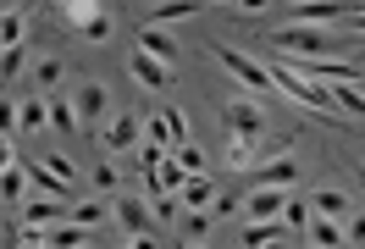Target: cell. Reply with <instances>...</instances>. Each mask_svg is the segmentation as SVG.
I'll return each mask as SVG.
<instances>
[{
    "label": "cell",
    "instance_id": "obj_33",
    "mask_svg": "<svg viewBox=\"0 0 365 249\" xmlns=\"http://www.w3.org/2000/svg\"><path fill=\"white\" fill-rule=\"evenodd\" d=\"M61 11H67V17H72V23H78V28H83V23H89V17H100V0H67Z\"/></svg>",
    "mask_w": 365,
    "mask_h": 249
},
{
    "label": "cell",
    "instance_id": "obj_27",
    "mask_svg": "<svg viewBox=\"0 0 365 249\" xmlns=\"http://www.w3.org/2000/svg\"><path fill=\"white\" fill-rule=\"evenodd\" d=\"M172 161H178L182 172H205V156H200V144H188V138H182V144H172Z\"/></svg>",
    "mask_w": 365,
    "mask_h": 249
},
{
    "label": "cell",
    "instance_id": "obj_45",
    "mask_svg": "<svg viewBox=\"0 0 365 249\" xmlns=\"http://www.w3.org/2000/svg\"><path fill=\"white\" fill-rule=\"evenodd\" d=\"M150 6H155V0H150Z\"/></svg>",
    "mask_w": 365,
    "mask_h": 249
},
{
    "label": "cell",
    "instance_id": "obj_24",
    "mask_svg": "<svg viewBox=\"0 0 365 249\" xmlns=\"http://www.w3.org/2000/svg\"><path fill=\"white\" fill-rule=\"evenodd\" d=\"M28 72V45H6L0 56V83H11V78H23Z\"/></svg>",
    "mask_w": 365,
    "mask_h": 249
},
{
    "label": "cell",
    "instance_id": "obj_26",
    "mask_svg": "<svg viewBox=\"0 0 365 249\" xmlns=\"http://www.w3.org/2000/svg\"><path fill=\"white\" fill-rule=\"evenodd\" d=\"M61 72H67V67H61V61H56V56H45V61H34V83H39V89H56V83H61Z\"/></svg>",
    "mask_w": 365,
    "mask_h": 249
},
{
    "label": "cell",
    "instance_id": "obj_18",
    "mask_svg": "<svg viewBox=\"0 0 365 249\" xmlns=\"http://www.w3.org/2000/svg\"><path fill=\"white\" fill-rule=\"evenodd\" d=\"M222 156H227L232 172H250L255 166V138L250 133H227V150H222Z\"/></svg>",
    "mask_w": 365,
    "mask_h": 249
},
{
    "label": "cell",
    "instance_id": "obj_30",
    "mask_svg": "<svg viewBox=\"0 0 365 249\" xmlns=\"http://www.w3.org/2000/svg\"><path fill=\"white\" fill-rule=\"evenodd\" d=\"M45 166H50V178H61V188H67V194L78 188V172H72L67 156H45Z\"/></svg>",
    "mask_w": 365,
    "mask_h": 249
},
{
    "label": "cell",
    "instance_id": "obj_41",
    "mask_svg": "<svg viewBox=\"0 0 365 249\" xmlns=\"http://www.w3.org/2000/svg\"><path fill=\"white\" fill-rule=\"evenodd\" d=\"M0 166H17V150H11V133H0Z\"/></svg>",
    "mask_w": 365,
    "mask_h": 249
},
{
    "label": "cell",
    "instance_id": "obj_15",
    "mask_svg": "<svg viewBox=\"0 0 365 249\" xmlns=\"http://www.w3.org/2000/svg\"><path fill=\"white\" fill-rule=\"evenodd\" d=\"M45 100H50V122H56V133L72 138L78 128H83V122H78V111H72V94H56V89H50Z\"/></svg>",
    "mask_w": 365,
    "mask_h": 249
},
{
    "label": "cell",
    "instance_id": "obj_1",
    "mask_svg": "<svg viewBox=\"0 0 365 249\" xmlns=\"http://www.w3.org/2000/svg\"><path fill=\"white\" fill-rule=\"evenodd\" d=\"M272 45L288 50L294 61H304V56H338L332 34H321V28H310V23H282V28L272 34Z\"/></svg>",
    "mask_w": 365,
    "mask_h": 249
},
{
    "label": "cell",
    "instance_id": "obj_13",
    "mask_svg": "<svg viewBox=\"0 0 365 249\" xmlns=\"http://www.w3.org/2000/svg\"><path fill=\"white\" fill-rule=\"evenodd\" d=\"M72 210H67V200L61 194H45V200H34V205H23V222H34V227H45V222H67Z\"/></svg>",
    "mask_w": 365,
    "mask_h": 249
},
{
    "label": "cell",
    "instance_id": "obj_28",
    "mask_svg": "<svg viewBox=\"0 0 365 249\" xmlns=\"http://www.w3.org/2000/svg\"><path fill=\"white\" fill-rule=\"evenodd\" d=\"M150 210H155L160 222H178V194L172 188H150Z\"/></svg>",
    "mask_w": 365,
    "mask_h": 249
},
{
    "label": "cell",
    "instance_id": "obj_37",
    "mask_svg": "<svg viewBox=\"0 0 365 249\" xmlns=\"http://www.w3.org/2000/svg\"><path fill=\"white\" fill-rule=\"evenodd\" d=\"M182 233H188V238H205V233H210V216H205V210H188V216H182Z\"/></svg>",
    "mask_w": 365,
    "mask_h": 249
},
{
    "label": "cell",
    "instance_id": "obj_29",
    "mask_svg": "<svg viewBox=\"0 0 365 249\" xmlns=\"http://www.w3.org/2000/svg\"><path fill=\"white\" fill-rule=\"evenodd\" d=\"M106 216H111V210H106V205H100V200H83V205H72V216H67V222L100 227V222H106Z\"/></svg>",
    "mask_w": 365,
    "mask_h": 249
},
{
    "label": "cell",
    "instance_id": "obj_36",
    "mask_svg": "<svg viewBox=\"0 0 365 249\" xmlns=\"http://www.w3.org/2000/svg\"><path fill=\"white\" fill-rule=\"evenodd\" d=\"M144 138H150V144H172V133H166V116H144Z\"/></svg>",
    "mask_w": 365,
    "mask_h": 249
},
{
    "label": "cell",
    "instance_id": "obj_20",
    "mask_svg": "<svg viewBox=\"0 0 365 249\" xmlns=\"http://www.w3.org/2000/svg\"><path fill=\"white\" fill-rule=\"evenodd\" d=\"M28 166H0V205H23Z\"/></svg>",
    "mask_w": 365,
    "mask_h": 249
},
{
    "label": "cell",
    "instance_id": "obj_14",
    "mask_svg": "<svg viewBox=\"0 0 365 249\" xmlns=\"http://www.w3.org/2000/svg\"><path fill=\"white\" fill-rule=\"evenodd\" d=\"M178 194H182V205H188V210H205V205L216 200V183H210L205 172H188V178H182V188H178Z\"/></svg>",
    "mask_w": 365,
    "mask_h": 249
},
{
    "label": "cell",
    "instance_id": "obj_3",
    "mask_svg": "<svg viewBox=\"0 0 365 249\" xmlns=\"http://www.w3.org/2000/svg\"><path fill=\"white\" fill-rule=\"evenodd\" d=\"M282 205H288V188H282V183H255L250 200L238 205V216H244V222H272V216H282Z\"/></svg>",
    "mask_w": 365,
    "mask_h": 249
},
{
    "label": "cell",
    "instance_id": "obj_9",
    "mask_svg": "<svg viewBox=\"0 0 365 249\" xmlns=\"http://www.w3.org/2000/svg\"><path fill=\"white\" fill-rule=\"evenodd\" d=\"M250 178L255 183H299V161L294 156H272V161H260V166H250Z\"/></svg>",
    "mask_w": 365,
    "mask_h": 249
},
{
    "label": "cell",
    "instance_id": "obj_39",
    "mask_svg": "<svg viewBox=\"0 0 365 249\" xmlns=\"http://www.w3.org/2000/svg\"><path fill=\"white\" fill-rule=\"evenodd\" d=\"M0 133H17V100L0 94Z\"/></svg>",
    "mask_w": 365,
    "mask_h": 249
},
{
    "label": "cell",
    "instance_id": "obj_7",
    "mask_svg": "<svg viewBox=\"0 0 365 249\" xmlns=\"http://www.w3.org/2000/svg\"><path fill=\"white\" fill-rule=\"evenodd\" d=\"M111 216L128 227V238H133V244H150V227H155V222H150V216H155L150 205H138L133 194H122V200L111 205Z\"/></svg>",
    "mask_w": 365,
    "mask_h": 249
},
{
    "label": "cell",
    "instance_id": "obj_38",
    "mask_svg": "<svg viewBox=\"0 0 365 249\" xmlns=\"http://www.w3.org/2000/svg\"><path fill=\"white\" fill-rule=\"evenodd\" d=\"M94 188H122V172H116L111 161H100V166H94Z\"/></svg>",
    "mask_w": 365,
    "mask_h": 249
},
{
    "label": "cell",
    "instance_id": "obj_31",
    "mask_svg": "<svg viewBox=\"0 0 365 249\" xmlns=\"http://www.w3.org/2000/svg\"><path fill=\"white\" fill-rule=\"evenodd\" d=\"M304 222H310V205L288 194V205H282V227H299V233H304Z\"/></svg>",
    "mask_w": 365,
    "mask_h": 249
},
{
    "label": "cell",
    "instance_id": "obj_10",
    "mask_svg": "<svg viewBox=\"0 0 365 249\" xmlns=\"http://www.w3.org/2000/svg\"><path fill=\"white\" fill-rule=\"evenodd\" d=\"M304 244L338 249V244H343V222H332V216H316V210H310V222H304Z\"/></svg>",
    "mask_w": 365,
    "mask_h": 249
},
{
    "label": "cell",
    "instance_id": "obj_17",
    "mask_svg": "<svg viewBox=\"0 0 365 249\" xmlns=\"http://www.w3.org/2000/svg\"><path fill=\"white\" fill-rule=\"evenodd\" d=\"M288 238V227H282V216H272V222H250L244 227V244L260 249V244H282Z\"/></svg>",
    "mask_w": 365,
    "mask_h": 249
},
{
    "label": "cell",
    "instance_id": "obj_40",
    "mask_svg": "<svg viewBox=\"0 0 365 249\" xmlns=\"http://www.w3.org/2000/svg\"><path fill=\"white\" fill-rule=\"evenodd\" d=\"M232 11H238V17H260V11H266V6H272V0H227Z\"/></svg>",
    "mask_w": 365,
    "mask_h": 249
},
{
    "label": "cell",
    "instance_id": "obj_16",
    "mask_svg": "<svg viewBox=\"0 0 365 249\" xmlns=\"http://www.w3.org/2000/svg\"><path fill=\"white\" fill-rule=\"evenodd\" d=\"M310 210H316V216H332V222H343L354 205H349V194H343V188H316V205H310Z\"/></svg>",
    "mask_w": 365,
    "mask_h": 249
},
{
    "label": "cell",
    "instance_id": "obj_6",
    "mask_svg": "<svg viewBox=\"0 0 365 249\" xmlns=\"http://www.w3.org/2000/svg\"><path fill=\"white\" fill-rule=\"evenodd\" d=\"M72 111H78L83 128L106 122V116H111V89H106V83H78V89H72Z\"/></svg>",
    "mask_w": 365,
    "mask_h": 249
},
{
    "label": "cell",
    "instance_id": "obj_19",
    "mask_svg": "<svg viewBox=\"0 0 365 249\" xmlns=\"http://www.w3.org/2000/svg\"><path fill=\"white\" fill-rule=\"evenodd\" d=\"M332 106L343 116H365V83H332Z\"/></svg>",
    "mask_w": 365,
    "mask_h": 249
},
{
    "label": "cell",
    "instance_id": "obj_12",
    "mask_svg": "<svg viewBox=\"0 0 365 249\" xmlns=\"http://www.w3.org/2000/svg\"><path fill=\"white\" fill-rule=\"evenodd\" d=\"M138 50H150V56H160L166 67H178V61H182V50L172 45V39H166V34H160L155 23H144V28H138Z\"/></svg>",
    "mask_w": 365,
    "mask_h": 249
},
{
    "label": "cell",
    "instance_id": "obj_25",
    "mask_svg": "<svg viewBox=\"0 0 365 249\" xmlns=\"http://www.w3.org/2000/svg\"><path fill=\"white\" fill-rule=\"evenodd\" d=\"M28 183H34V188H45V194H61V200H67L61 178H50V166H45V161H28Z\"/></svg>",
    "mask_w": 365,
    "mask_h": 249
},
{
    "label": "cell",
    "instance_id": "obj_21",
    "mask_svg": "<svg viewBox=\"0 0 365 249\" xmlns=\"http://www.w3.org/2000/svg\"><path fill=\"white\" fill-rule=\"evenodd\" d=\"M45 238H50V244H61V249H83V244H94V233H89L83 222H78V227H56V222H50V227H45Z\"/></svg>",
    "mask_w": 365,
    "mask_h": 249
},
{
    "label": "cell",
    "instance_id": "obj_32",
    "mask_svg": "<svg viewBox=\"0 0 365 249\" xmlns=\"http://www.w3.org/2000/svg\"><path fill=\"white\" fill-rule=\"evenodd\" d=\"M160 116H166V133H172V144H182V138H188V116H182L178 106H160Z\"/></svg>",
    "mask_w": 365,
    "mask_h": 249
},
{
    "label": "cell",
    "instance_id": "obj_35",
    "mask_svg": "<svg viewBox=\"0 0 365 249\" xmlns=\"http://www.w3.org/2000/svg\"><path fill=\"white\" fill-rule=\"evenodd\" d=\"M83 39L106 45V39H111V17H106V11H100V17H89V23H83Z\"/></svg>",
    "mask_w": 365,
    "mask_h": 249
},
{
    "label": "cell",
    "instance_id": "obj_43",
    "mask_svg": "<svg viewBox=\"0 0 365 249\" xmlns=\"http://www.w3.org/2000/svg\"><path fill=\"white\" fill-rule=\"evenodd\" d=\"M360 188H365V166H360Z\"/></svg>",
    "mask_w": 365,
    "mask_h": 249
},
{
    "label": "cell",
    "instance_id": "obj_22",
    "mask_svg": "<svg viewBox=\"0 0 365 249\" xmlns=\"http://www.w3.org/2000/svg\"><path fill=\"white\" fill-rule=\"evenodd\" d=\"M194 11H200V0H155V11L144 23H178V17H194Z\"/></svg>",
    "mask_w": 365,
    "mask_h": 249
},
{
    "label": "cell",
    "instance_id": "obj_4",
    "mask_svg": "<svg viewBox=\"0 0 365 249\" xmlns=\"http://www.w3.org/2000/svg\"><path fill=\"white\" fill-rule=\"evenodd\" d=\"M222 128H227V133H250V138H260V133H272V116L260 111L255 100H227V106H222Z\"/></svg>",
    "mask_w": 365,
    "mask_h": 249
},
{
    "label": "cell",
    "instance_id": "obj_11",
    "mask_svg": "<svg viewBox=\"0 0 365 249\" xmlns=\"http://www.w3.org/2000/svg\"><path fill=\"white\" fill-rule=\"evenodd\" d=\"M45 122H50V100L45 94H28L17 106V133H45Z\"/></svg>",
    "mask_w": 365,
    "mask_h": 249
},
{
    "label": "cell",
    "instance_id": "obj_8",
    "mask_svg": "<svg viewBox=\"0 0 365 249\" xmlns=\"http://www.w3.org/2000/svg\"><path fill=\"white\" fill-rule=\"evenodd\" d=\"M106 150H138V116L133 111H116L111 122H106Z\"/></svg>",
    "mask_w": 365,
    "mask_h": 249
},
{
    "label": "cell",
    "instance_id": "obj_34",
    "mask_svg": "<svg viewBox=\"0 0 365 249\" xmlns=\"http://www.w3.org/2000/svg\"><path fill=\"white\" fill-rule=\"evenodd\" d=\"M343 244H365V210H349V216H343Z\"/></svg>",
    "mask_w": 365,
    "mask_h": 249
},
{
    "label": "cell",
    "instance_id": "obj_44",
    "mask_svg": "<svg viewBox=\"0 0 365 249\" xmlns=\"http://www.w3.org/2000/svg\"><path fill=\"white\" fill-rule=\"evenodd\" d=\"M0 6H17V0H0Z\"/></svg>",
    "mask_w": 365,
    "mask_h": 249
},
{
    "label": "cell",
    "instance_id": "obj_42",
    "mask_svg": "<svg viewBox=\"0 0 365 249\" xmlns=\"http://www.w3.org/2000/svg\"><path fill=\"white\" fill-rule=\"evenodd\" d=\"M349 34H354V39L365 34V6H354V11H349Z\"/></svg>",
    "mask_w": 365,
    "mask_h": 249
},
{
    "label": "cell",
    "instance_id": "obj_5",
    "mask_svg": "<svg viewBox=\"0 0 365 249\" xmlns=\"http://www.w3.org/2000/svg\"><path fill=\"white\" fill-rule=\"evenodd\" d=\"M128 72H133L144 89H155V94H172V83H178V67H166V61L150 56V50H133V56H128Z\"/></svg>",
    "mask_w": 365,
    "mask_h": 249
},
{
    "label": "cell",
    "instance_id": "obj_2",
    "mask_svg": "<svg viewBox=\"0 0 365 249\" xmlns=\"http://www.w3.org/2000/svg\"><path fill=\"white\" fill-rule=\"evenodd\" d=\"M216 61H222V67H227V72H232V78H238V83H244L250 94H277V83H272V67H260L255 56H244V50L222 45V50H216Z\"/></svg>",
    "mask_w": 365,
    "mask_h": 249
},
{
    "label": "cell",
    "instance_id": "obj_23",
    "mask_svg": "<svg viewBox=\"0 0 365 249\" xmlns=\"http://www.w3.org/2000/svg\"><path fill=\"white\" fill-rule=\"evenodd\" d=\"M23 34H28L23 11H17V6H0V50H6V45H23Z\"/></svg>",
    "mask_w": 365,
    "mask_h": 249
}]
</instances>
